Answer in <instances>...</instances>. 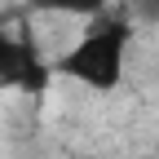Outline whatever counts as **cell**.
I'll return each mask as SVG.
<instances>
[{"label": "cell", "mask_w": 159, "mask_h": 159, "mask_svg": "<svg viewBox=\"0 0 159 159\" xmlns=\"http://www.w3.org/2000/svg\"><path fill=\"white\" fill-rule=\"evenodd\" d=\"M133 35H137V22L133 13H97L84 22L80 40L57 57V75L75 80L80 89L89 93H115L128 75V57H133Z\"/></svg>", "instance_id": "obj_1"}, {"label": "cell", "mask_w": 159, "mask_h": 159, "mask_svg": "<svg viewBox=\"0 0 159 159\" xmlns=\"http://www.w3.org/2000/svg\"><path fill=\"white\" fill-rule=\"evenodd\" d=\"M53 66L40 57L35 40L22 31H0V89L9 93H44Z\"/></svg>", "instance_id": "obj_2"}, {"label": "cell", "mask_w": 159, "mask_h": 159, "mask_svg": "<svg viewBox=\"0 0 159 159\" xmlns=\"http://www.w3.org/2000/svg\"><path fill=\"white\" fill-rule=\"evenodd\" d=\"M35 13H53V18H75V22H89V18L106 13L111 0H31Z\"/></svg>", "instance_id": "obj_3"}, {"label": "cell", "mask_w": 159, "mask_h": 159, "mask_svg": "<svg viewBox=\"0 0 159 159\" xmlns=\"http://www.w3.org/2000/svg\"><path fill=\"white\" fill-rule=\"evenodd\" d=\"M128 13H133V22H159V0H133L128 5Z\"/></svg>", "instance_id": "obj_4"}, {"label": "cell", "mask_w": 159, "mask_h": 159, "mask_svg": "<svg viewBox=\"0 0 159 159\" xmlns=\"http://www.w3.org/2000/svg\"><path fill=\"white\" fill-rule=\"evenodd\" d=\"M80 159H93V155H80Z\"/></svg>", "instance_id": "obj_5"}]
</instances>
